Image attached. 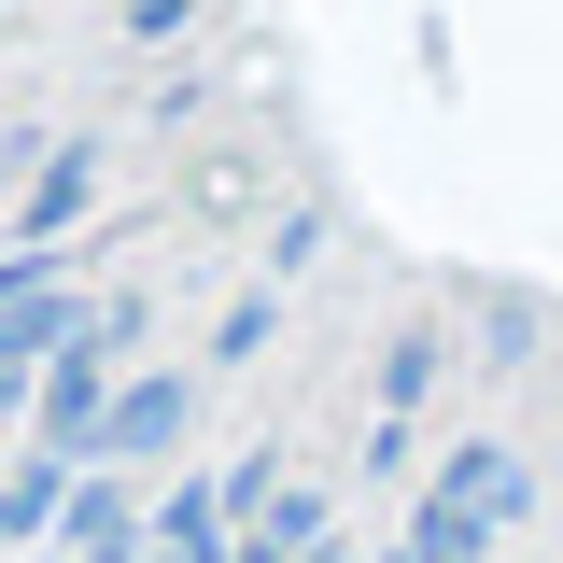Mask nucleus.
<instances>
[{
    "label": "nucleus",
    "instance_id": "1",
    "mask_svg": "<svg viewBox=\"0 0 563 563\" xmlns=\"http://www.w3.org/2000/svg\"><path fill=\"white\" fill-rule=\"evenodd\" d=\"M521 521V451L507 437H465L409 507V563H493V536Z\"/></svg>",
    "mask_w": 563,
    "mask_h": 563
},
{
    "label": "nucleus",
    "instance_id": "2",
    "mask_svg": "<svg viewBox=\"0 0 563 563\" xmlns=\"http://www.w3.org/2000/svg\"><path fill=\"white\" fill-rule=\"evenodd\" d=\"M128 339H141V310H128V296H99V310L57 339V366L29 380V437H43V465H70V437H85V422H99V395L128 380Z\"/></svg>",
    "mask_w": 563,
    "mask_h": 563
},
{
    "label": "nucleus",
    "instance_id": "3",
    "mask_svg": "<svg viewBox=\"0 0 563 563\" xmlns=\"http://www.w3.org/2000/svg\"><path fill=\"white\" fill-rule=\"evenodd\" d=\"M85 324V296H70V254H0V395H29L57 339Z\"/></svg>",
    "mask_w": 563,
    "mask_h": 563
},
{
    "label": "nucleus",
    "instance_id": "4",
    "mask_svg": "<svg viewBox=\"0 0 563 563\" xmlns=\"http://www.w3.org/2000/svg\"><path fill=\"white\" fill-rule=\"evenodd\" d=\"M184 422H198V380H184V366H141V380L99 395V422L70 437V465H141V451H169Z\"/></svg>",
    "mask_w": 563,
    "mask_h": 563
},
{
    "label": "nucleus",
    "instance_id": "5",
    "mask_svg": "<svg viewBox=\"0 0 563 563\" xmlns=\"http://www.w3.org/2000/svg\"><path fill=\"white\" fill-rule=\"evenodd\" d=\"M85 211H99V155L70 141V155L29 169V198L0 211V254H70V240H85Z\"/></svg>",
    "mask_w": 563,
    "mask_h": 563
}]
</instances>
